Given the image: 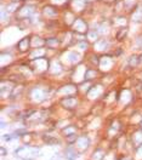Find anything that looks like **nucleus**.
<instances>
[{
  "instance_id": "f257e3e1",
  "label": "nucleus",
  "mask_w": 142,
  "mask_h": 160,
  "mask_svg": "<svg viewBox=\"0 0 142 160\" xmlns=\"http://www.w3.org/2000/svg\"><path fill=\"white\" fill-rule=\"evenodd\" d=\"M32 65L34 66V69H38L40 72H43L45 69H48V59L44 58V57L35 58V59H33Z\"/></svg>"
},
{
  "instance_id": "f03ea898",
  "label": "nucleus",
  "mask_w": 142,
  "mask_h": 160,
  "mask_svg": "<svg viewBox=\"0 0 142 160\" xmlns=\"http://www.w3.org/2000/svg\"><path fill=\"white\" fill-rule=\"evenodd\" d=\"M73 27H74V30L77 32V33H85V32L88 30V26H86L85 21L80 20V18H78V20L74 21Z\"/></svg>"
},
{
  "instance_id": "7ed1b4c3",
  "label": "nucleus",
  "mask_w": 142,
  "mask_h": 160,
  "mask_svg": "<svg viewBox=\"0 0 142 160\" xmlns=\"http://www.w3.org/2000/svg\"><path fill=\"white\" fill-rule=\"evenodd\" d=\"M61 103H62L63 107H66L68 109H72V108H74L77 106V98L73 97V96H69V97L63 98Z\"/></svg>"
},
{
  "instance_id": "20e7f679",
  "label": "nucleus",
  "mask_w": 142,
  "mask_h": 160,
  "mask_svg": "<svg viewBox=\"0 0 142 160\" xmlns=\"http://www.w3.org/2000/svg\"><path fill=\"white\" fill-rule=\"evenodd\" d=\"M34 10H35L34 6H30V5L23 6V7H21L20 11H18V16L20 17H28L34 12Z\"/></svg>"
},
{
  "instance_id": "39448f33",
  "label": "nucleus",
  "mask_w": 142,
  "mask_h": 160,
  "mask_svg": "<svg viewBox=\"0 0 142 160\" xmlns=\"http://www.w3.org/2000/svg\"><path fill=\"white\" fill-rule=\"evenodd\" d=\"M44 15L45 16H48V17H55L57 15V10L55 9L53 6H46V7H44Z\"/></svg>"
},
{
  "instance_id": "423d86ee",
  "label": "nucleus",
  "mask_w": 142,
  "mask_h": 160,
  "mask_svg": "<svg viewBox=\"0 0 142 160\" xmlns=\"http://www.w3.org/2000/svg\"><path fill=\"white\" fill-rule=\"evenodd\" d=\"M17 46L21 51H26V50L29 47V38H23L22 40H20V43L17 44Z\"/></svg>"
},
{
  "instance_id": "0eeeda50",
  "label": "nucleus",
  "mask_w": 142,
  "mask_h": 160,
  "mask_svg": "<svg viewBox=\"0 0 142 160\" xmlns=\"http://www.w3.org/2000/svg\"><path fill=\"white\" fill-rule=\"evenodd\" d=\"M77 143H78V147H80L81 149H85V148H88V146L90 143V141L86 138V137H80V138H78L77 141Z\"/></svg>"
},
{
  "instance_id": "6e6552de",
  "label": "nucleus",
  "mask_w": 142,
  "mask_h": 160,
  "mask_svg": "<svg viewBox=\"0 0 142 160\" xmlns=\"http://www.w3.org/2000/svg\"><path fill=\"white\" fill-rule=\"evenodd\" d=\"M32 96H33V98L35 99V101H43V98H44V91L43 90H39V89H35L33 91V93H32Z\"/></svg>"
},
{
  "instance_id": "1a4fd4ad",
  "label": "nucleus",
  "mask_w": 142,
  "mask_h": 160,
  "mask_svg": "<svg viewBox=\"0 0 142 160\" xmlns=\"http://www.w3.org/2000/svg\"><path fill=\"white\" fill-rule=\"evenodd\" d=\"M65 155H66V158H67L68 160H75V159H77V153H75V150L73 149V148L66 149Z\"/></svg>"
},
{
  "instance_id": "9d476101",
  "label": "nucleus",
  "mask_w": 142,
  "mask_h": 160,
  "mask_svg": "<svg viewBox=\"0 0 142 160\" xmlns=\"http://www.w3.org/2000/svg\"><path fill=\"white\" fill-rule=\"evenodd\" d=\"M45 44H46V46H49V47H56V46H58L59 41L56 38H50V39L45 40Z\"/></svg>"
},
{
  "instance_id": "9b49d317",
  "label": "nucleus",
  "mask_w": 142,
  "mask_h": 160,
  "mask_svg": "<svg viewBox=\"0 0 142 160\" xmlns=\"http://www.w3.org/2000/svg\"><path fill=\"white\" fill-rule=\"evenodd\" d=\"M96 49L98 50V51H102V50H104V49H107V46H108V43H107V40H100V41H97L96 43Z\"/></svg>"
},
{
  "instance_id": "f8f14e48",
  "label": "nucleus",
  "mask_w": 142,
  "mask_h": 160,
  "mask_svg": "<svg viewBox=\"0 0 142 160\" xmlns=\"http://www.w3.org/2000/svg\"><path fill=\"white\" fill-rule=\"evenodd\" d=\"M141 56H137V55H134V56H131L130 57V59H129V65L132 67V66H137V65H139V63L141 62Z\"/></svg>"
},
{
  "instance_id": "ddd939ff",
  "label": "nucleus",
  "mask_w": 142,
  "mask_h": 160,
  "mask_svg": "<svg viewBox=\"0 0 142 160\" xmlns=\"http://www.w3.org/2000/svg\"><path fill=\"white\" fill-rule=\"evenodd\" d=\"M102 59H103V61H101V63H100L102 68H109V67L112 66V59L109 58V57H104Z\"/></svg>"
},
{
  "instance_id": "4468645a",
  "label": "nucleus",
  "mask_w": 142,
  "mask_h": 160,
  "mask_svg": "<svg viewBox=\"0 0 142 160\" xmlns=\"http://www.w3.org/2000/svg\"><path fill=\"white\" fill-rule=\"evenodd\" d=\"M97 38H98V33L96 30L88 32V40H90V41H95V40H97Z\"/></svg>"
},
{
  "instance_id": "2eb2a0df",
  "label": "nucleus",
  "mask_w": 142,
  "mask_h": 160,
  "mask_svg": "<svg viewBox=\"0 0 142 160\" xmlns=\"http://www.w3.org/2000/svg\"><path fill=\"white\" fill-rule=\"evenodd\" d=\"M17 9H18V3L13 1V3L9 4V5L6 6V11L7 12H15V11H17Z\"/></svg>"
},
{
  "instance_id": "dca6fc26",
  "label": "nucleus",
  "mask_w": 142,
  "mask_h": 160,
  "mask_svg": "<svg viewBox=\"0 0 142 160\" xmlns=\"http://www.w3.org/2000/svg\"><path fill=\"white\" fill-rule=\"evenodd\" d=\"M68 59H69L71 62L75 63V62H78V61H79V55H78V53H75V52H71L69 55H68Z\"/></svg>"
},
{
  "instance_id": "f3484780",
  "label": "nucleus",
  "mask_w": 142,
  "mask_h": 160,
  "mask_svg": "<svg viewBox=\"0 0 142 160\" xmlns=\"http://www.w3.org/2000/svg\"><path fill=\"white\" fill-rule=\"evenodd\" d=\"M132 18H134V21H136V22L142 21V10H141V9H140V10H137L134 15H132Z\"/></svg>"
},
{
  "instance_id": "a211bd4d",
  "label": "nucleus",
  "mask_w": 142,
  "mask_h": 160,
  "mask_svg": "<svg viewBox=\"0 0 142 160\" xmlns=\"http://www.w3.org/2000/svg\"><path fill=\"white\" fill-rule=\"evenodd\" d=\"M96 76V72L95 70H92V69H88L85 72V79H88V80H90L91 78H95Z\"/></svg>"
},
{
  "instance_id": "6ab92c4d",
  "label": "nucleus",
  "mask_w": 142,
  "mask_h": 160,
  "mask_svg": "<svg viewBox=\"0 0 142 160\" xmlns=\"http://www.w3.org/2000/svg\"><path fill=\"white\" fill-rule=\"evenodd\" d=\"M126 33H127V29H126V28H122L118 32V34H117V39H118V40H122V39L126 35Z\"/></svg>"
},
{
  "instance_id": "aec40b11",
  "label": "nucleus",
  "mask_w": 142,
  "mask_h": 160,
  "mask_svg": "<svg viewBox=\"0 0 142 160\" xmlns=\"http://www.w3.org/2000/svg\"><path fill=\"white\" fill-rule=\"evenodd\" d=\"M67 141H68V143H73V142H75L77 141V137L74 134H72V135H67Z\"/></svg>"
},
{
  "instance_id": "412c9836",
  "label": "nucleus",
  "mask_w": 142,
  "mask_h": 160,
  "mask_svg": "<svg viewBox=\"0 0 142 160\" xmlns=\"http://www.w3.org/2000/svg\"><path fill=\"white\" fill-rule=\"evenodd\" d=\"M45 142L46 143H49V144H51V143H57L58 141L56 140V138H52V137H45Z\"/></svg>"
},
{
  "instance_id": "4be33fe9",
  "label": "nucleus",
  "mask_w": 142,
  "mask_h": 160,
  "mask_svg": "<svg viewBox=\"0 0 142 160\" xmlns=\"http://www.w3.org/2000/svg\"><path fill=\"white\" fill-rule=\"evenodd\" d=\"M78 46H79V49H81V50H86L88 49V44L83 40V41H80L79 44H78Z\"/></svg>"
},
{
  "instance_id": "5701e85b",
  "label": "nucleus",
  "mask_w": 142,
  "mask_h": 160,
  "mask_svg": "<svg viewBox=\"0 0 142 160\" xmlns=\"http://www.w3.org/2000/svg\"><path fill=\"white\" fill-rule=\"evenodd\" d=\"M74 132H75V129L73 126H69V129L65 130V134L66 135H72V134H74Z\"/></svg>"
},
{
  "instance_id": "b1692460",
  "label": "nucleus",
  "mask_w": 142,
  "mask_h": 160,
  "mask_svg": "<svg viewBox=\"0 0 142 160\" xmlns=\"http://www.w3.org/2000/svg\"><path fill=\"white\" fill-rule=\"evenodd\" d=\"M12 138H15V137H13V135H5V136H4V140L7 141V142H9V141H11Z\"/></svg>"
},
{
  "instance_id": "393cba45",
  "label": "nucleus",
  "mask_w": 142,
  "mask_h": 160,
  "mask_svg": "<svg viewBox=\"0 0 142 160\" xmlns=\"http://www.w3.org/2000/svg\"><path fill=\"white\" fill-rule=\"evenodd\" d=\"M52 1H55V3H58V4H62V3H65L66 0H52Z\"/></svg>"
},
{
  "instance_id": "a878e982",
  "label": "nucleus",
  "mask_w": 142,
  "mask_h": 160,
  "mask_svg": "<svg viewBox=\"0 0 142 160\" xmlns=\"http://www.w3.org/2000/svg\"><path fill=\"white\" fill-rule=\"evenodd\" d=\"M51 160H61V159H59V158H58V155L56 154V155H53V158H52Z\"/></svg>"
},
{
  "instance_id": "bb28decb",
  "label": "nucleus",
  "mask_w": 142,
  "mask_h": 160,
  "mask_svg": "<svg viewBox=\"0 0 142 160\" xmlns=\"http://www.w3.org/2000/svg\"><path fill=\"white\" fill-rule=\"evenodd\" d=\"M4 154H5V149L1 148V155H4Z\"/></svg>"
},
{
  "instance_id": "cd10ccee",
  "label": "nucleus",
  "mask_w": 142,
  "mask_h": 160,
  "mask_svg": "<svg viewBox=\"0 0 142 160\" xmlns=\"http://www.w3.org/2000/svg\"><path fill=\"white\" fill-rule=\"evenodd\" d=\"M84 1H90V0H84Z\"/></svg>"
}]
</instances>
